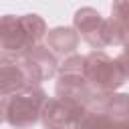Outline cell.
<instances>
[{"label": "cell", "mask_w": 129, "mask_h": 129, "mask_svg": "<svg viewBox=\"0 0 129 129\" xmlns=\"http://www.w3.org/2000/svg\"><path fill=\"white\" fill-rule=\"evenodd\" d=\"M75 28L79 30V34L97 50L109 46V44H117L115 38V26L113 20L103 18L101 12H97L91 6L79 8L75 12Z\"/></svg>", "instance_id": "5b68a950"}, {"label": "cell", "mask_w": 129, "mask_h": 129, "mask_svg": "<svg viewBox=\"0 0 129 129\" xmlns=\"http://www.w3.org/2000/svg\"><path fill=\"white\" fill-rule=\"evenodd\" d=\"M111 20L115 26L117 44H125L129 40V0H115L113 2Z\"/></svg>", "instance_id": "9c48e42d"}, {"label": "cell", "mask_w": 129, "mask_h": 129, "mask_svg": "<svg viewBox=\"0 0 129 129\" xmlns=\"http://www.w3.org/2000/svg\"><path fill=\"white\" fill-rule=\"evenodd\" d=\"M46 93L40 85H32L10 95H2V119L14 129L32 127L44 109Z\"/></svg>", "instance_id": "7a4b0ae2"}, {"label": "cell", "mask_w": 129, "mask_h": 129, "mask_svg": "<svg viewBox=\"0 0 129 129\" xmlns=\"http://www.w3.org/2000/svg\"><path fill=\"white\" fill-rule=\"evenodd\" d=\"M20 56H22L24 64L28 67L34 85H40L42 81H46V79H50L54 73H58L56 54H54L48 46L36 44V46H32L30 50H26V52L20 54Z\"/></svg>", "instance_id": "52a82bcc"}, {"label": "cell", "mask_w": 129, "mask_h": 129, "mask_svg": "<svg viewBox=\"0 0 129 129\" xmlns=\"http://www.w3.org/2000/svg\"><path fill=\"white\" fill-rule=\"evenodd\" d=\"M85 111L87 105L56 95L52 99H46L40 119L44 129H77Z\"/></svg>", "instance_id": "8992f818"}, {"label": "cell", "mask_w": 129, "mask_h": 129, "mask_svg": "<svg viewBox=\"0 0 129 129\" xmlns=\"http://www.w3.org/2000/svg\"><path fill=\"white\" fill-rule=\"evenodd\" d=\"M85 75H87L89 85L97 93V97L113 93L127 79V75H125L123 67L119 64V60L111 58L107 52L97 50V48L91 50L89 54H85Z\"/></svg>", "instance_id": "3957f363"}, {"label": "cell", "mask_w": 129, "mask_h": 129, "mask_svg": "<svg viewBox=\"0 0 129 129\" xmlns=\"http://www.w3.org/2000/svg\"><path fill=\"white\" fill-rule=\"evenodd\" d=\"M56 95L79 101L83 105H89L97 99V93L93 91L85 75V56L71 54L62 60V64L58 67Z\"/></svg>", "instance_id": "277c9868"}, {"label": "cell", "mask_w": 129, "mask_h": 129, "mask_svg": "<svg viewBox=\"0 0 129 129\" xmlns=\"http://www.w3.org/2000/svg\"><path fill=\"white\" fill-rule=\"evenodd\" d=\"M46 34V24L38 14H6L0 24L2 56H20L32 46L40 44Z\"/></svg>", "instance_id": "6da1fadb"}, {"label": "cell", "mask_w": 129, "mask_h": 129, "mask_svg": "<svg viewBox=\"0 0 129 129\" xmlns=\"http://www.w3.org/2000/svg\"><path fill=\"white\" fill-rule=\"evenodd\" d=\"M117 60H119V64L123 67V71H125V75L129 77V40L123 44V50H121V54L117 56Z\"/></svg>", "instance_id": "30bf717a"}, {"label": "cell", "mask_w": 129, "mask_h": 129, "mask_svg": "<svg viewBox=\"0 0 129 129\" xmlns=\"http://www.w3.org/2000/svg\"><path fill=\"white\" fill-rule=\"evenodd\" d=\"M79 30L71 28V26H56L52 30H48L46 34V46L56 54V56H71L79 44Z\"/></svg>", "instance_id": "ba28073f"}]
</instances>
